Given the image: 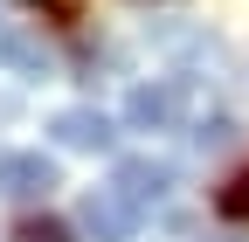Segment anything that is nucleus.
<instances>
[{
  "label": "nucleus",
  "mask_w": 249,
  "mask_h": 242,
  "mask_svg": "<svg viewBox=\"0 0 249 242\" xmlns=\"http://www.w3.org/2000/svg\"><path fill=\"white\" fill-rule=\"evenodd\" d=\"M76 222H83V235H90V242H132V235H139V222H145V207L124 194V187H90Z\"/></svg>",
  "instance_id": "1"
},
{
  "label": "nucleus",
  "mask_w": 249,
  "mask_h": 242,
  "mask_svg": "<svg viewBox=\"0 0 249 242\" xmlns=\"http://www.w3.org/2000/svg\"><path fill=\"white\" fill-rule=\"evenodd\" d=\"M187 97H194V90H187L180 76H152V83H139L132 97H124V125L132 132H173Z\"/></svg>",
  "instance_id": "2"
},
{
  "label": "nucleus",
  "mask_w": 249,
  "mask_h": 242,
  "mask_svg": "<svg viewBox=\"0 0 249 242\" xmlns=\"http://www.w3.org/2000/svg\"><path fill=\"white\" fill-rule=\"evenodd\" d=\"M62 173L49 153H0V201H49Z\"/></svg>",
  "instance_id": "3"
},
{
  "label": "nucleus",
  "mask_w": 249,
  "mask_h": 242,
  "mask_svg": "<svg viewBox=\"0 0 249 242\" xmlns=\"http://www.w3.org/2000/svg\"><path fill=\"white\" fill-rule=\"evenodd\" d=\"M49 132H55V145H70V153H118V125H111L104 111H90V104L55 111Z\"/></svg>",
  "instance_id": "4"
},
{
  "label": "nucleus",
  "mask_w": 249,
  "mask_h": 242,
  "mask_svg": "<svg viewBox=\"0 0 249 242\" xmlns=\"http://www.w3.org/2000/svg\"><path fill=\"white\" fill-rule=\"evenodd\" d=\"M111 187H124L139 207H160V201L173 194V166H166V159H118Z\"/></svg>",
  "instance_id": "5"
},
{
  "label": "nucleus",
  "mask_w": 249,
  "mask_h": 242,
  "mask_svg": "<svg viewBox=\"0 0 249 242\" xmlns=\"http://www.w3.org/2000/svg\"><path fill=\"white\" fill-rule=\"evenodd\" d=\"M14 242H76V235H70V228H62L55 215H28V222L14 228Z\"/></svg>",
  "instance_id": "6"
},
{
  "label": "nucleus",
  "mask_w": 249,
  "mask_h": 242,
  "mask_svg": "<svg viewBox=\"0 0 249 242\" xmlns=\"http://www.w3.org/2000/svg\"><path fill=\"white\" fill-rule=\"evenodd\" d=\"M214 207H222V215L229 222H249V166L229 180V187H222V201H214Z\"/></svg>",
  "instance_id": "7"
},
{
  "label": "nucleus",
  "mask_w": 249,
  "mask_h": 242,
  "mask_svg": "<svg viewBox=\"0 0 249 242\" xmlns=\"http://www.w3.org/2000/svg\"><path fill=\"white\" fill-rule=\"evenodd\" d=\"M0 118H14V97H0Z\"/></svg>",
  "instance_id": "8"
},
{
  "label": "nucleus",
  "mask_w": 249,
  "mask_h": 242,
  "mask_svg": "<svg viewBox=\"0 0 249 242\" xmlns=\"http://www.w3.org/2000/svg\"><path fill=\"white\" fill-rule=\"evenodd\" d=\"M0 28H7V21H0Z\"/></svg>",
  "instance_id": "9"
}]
</instances>
